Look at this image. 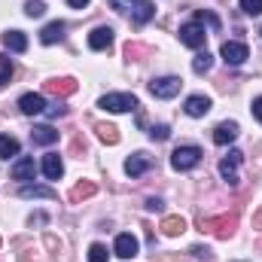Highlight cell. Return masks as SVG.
<instances>
[{"instance_id":"2e32d148","label":"cell","mask_w":262,"mask_h":262,"mask_svg":"<svg viewBox=\"0 0 262 262\" xmlns=\"http://www.w3.org/2000/svg\"><path fill=\"white\" fill-rule=\"evenodd\" d=\"M235 137H238V122H220V125L213 128V143H220V146L232 143Z\"/></svg>"},{"instance_id":"8992f818","label":"cell","mask_w":262,"mask_h":262,"mask_svg":"<svg viewBox=\"0 0 262 262\" xmlns=\"http://www.w3.org/2000/svg\"><path fill=\"white\" fill-rule=\"evenodd\" d=\"M183 89V79L180 76H162V79H152L149 82V92H152V98H174L177 92Z\"/></svg>"},{"instance_id":"836d02e7","label":"cell","mask_w":262,"mask_h":262,"mask_svg":"<svg viewBox=\"0 0 262 262\" xmlns=\"http://www.w3.org/2000/svg\"><path fill=\"white\" fill-rule=\"evenodd\" d=\"M250 110H253V116L262 122V98H253V107H250Z\"/></svg>"},{"instance_id":"4dcf8cb0","label":"cell","mask_w":262,"mask_h":262,"mask_svg":"<svg viewBox=\"0 0 262 262\" xmlns=\"http://www.w3.org/2000/svg\"><path fill=\"white\" fill-rule=\"evenodd\" d=\"M149 137H152V140H168V137H171V128H168V125H152V128H149Z\"/></svg>"},{"instance_id":"5b68a950","label":"cell","mask_w":262,"mask_h":262,"mask_svg":"<svg viewBox=\"0 0 262 262\" xmlns=\"http://www.w3.org/2000/svg\"><path fill=\"white\" fill-rule=\"evenodd\" d=\"M204 40H207V31H204L201 21H186V25L180 28V43H183V46H189V49H201Z\"/></svg>"},{"instance_id":"cb8c5ba5","label":"cell","mask_w":262,"mask_h":262,"mask_svg":"<svg viewBox=\"0 0 262 262\" xmlns=\"http://www.w3.org/2000/svg\"><path fill=\"white\" fill-rule=\"evenodd\" d=\"M12 156H18V140L12 134H0V159L9 162Z\"/></svg>"},{"instance_id":"3957f363","label":"cell","mask_w":262,"mask_h":262,"mask_svg":"<svg viewBox=\"0 0 262 262\" xmlns=\"http://www.w3.org/2000/svg\"><path fill=\"white\" fill-rule=\"evenodd\" d=\"M198 162H201V149L198 146H177L171 152V168L174 171H192Z\"/></svg>"},{"instance_id":"e0dca14e","label":"cell","mask_w":262,"mask_h":262,"mask_svg":"<svg viewBox=\"0 0 262 262\" xmlns=\"http://www.w3.org/2000/svg\"><path fill=\"white\" fill-rule=\"evenodd\" d=\"M61 37H64V21H49V25L40 31V43H46V46L58 43Z\"/></svg>"},{"instance_id":"484cf974","label":"cell","mask_w":262,"mask_h":262,"mask_svg":"<svg viewBox=\"0 0 262 262\" xmlns=\"http://www.w3.org/2000/svg\"><path fill=\"white\" fill-rule=\"evenodd\" d=\"M210 67H213V55H210L207 49H204V52H198L195 61H192V70H195V73H207Z\"/></svg>"},{"instance_id":"7a4b0ae2","label":"cell","mask_w":262,"mask_h":262,"mask_svg":"<svg viewBox=\"0 0 262 262\" xmlns=\"http://www.w3.org/2000/svg\"><path fill=\"white\" fill-rule=\"evenodd\" d=\"M98 107L101 110H110V113H128V110L137 107V98L128 95V92H113V95H104L98 101Z\"/></svg>"},{"instance_id":"4316f807","label":"cell","mask_w":262,"mask_h":262,"mask_svg":"<svg viewBox=\"0 0 262 262\" xmlns=\"http://www.w3.org/2000/svg\"><path fill=\"white\" fill-rule=\"evenodd\" d=\"M12 79V61H9V55H0V85H6Z\"/></svg>"},{"instance_id":"52a82bcc","label":"cell","mask_w":262,"mask_h":262,"mask_svg":"<svg viewBox=\"0 0 262 262\" xmlns=\"http://www.w3.org/2000/svg\"><path fill=\"white\" fill-rule=\"evenodd\" d=\"M241 159H244V152L229 149V156L220 162V174H223V180H226L229 186H238V165H241Z\"/></svg>"},{"instance_id":"e575fe53","label":"cell","mask_w":262,"mask_h":262,"mask_svg":"<svg viewBox=\"0 0 262 262\" xmlns=\"http://www.w3.org/2000/svg\"><path fill=\"white\" fill-rule=\"evenodd\" d=\"M67 113V107H61V104H55L52 110H49V116H64Z\"/></svg>"},{"instance_id":"30bf717a","label":"cell","mask_w":262,"mask_h":262,"mask_svg":"<svg viewBox=\"0 0 262 262\" xmlns=\"http://www.w3.org/2000/svg\"><path fill=\"white\" fill-rule=\"evenodd\" d=\"M34 174H37V165H34V159H31V156L15 159V165H12V180L28 183V180H34Z\"/></svg>"},{"instance_id":"1f68e13d","label":"cell","mask_w":262,"mask_h":262,"mask_svg":"<svg viewBox=\"0 0 262 262\" xmlns=\"http://www.w3.org/2000/svg\"><path fill=\"white\" fill-rule=\"evenodd\" d=\"M195 21H201V25H204V21H207V25H210V28H213V31H216V28H220V18H216V15H210V12H204V9H201V12H198V15H195Z\"/></svg>"},{"instance_id":"ac0fdd59","label":"cell","mask_w":262,"mask_h":262,"mask_svg":"<svg viewBox=\"0 0 262 262\" xmlns=\"http://www.w3.org/2000/svg\"><path fill=\"white\" fill-rule=\"evenodd\" d=\"M3 46H6L9 52H25V49H28V37H25L21 31H6V34H3Z\"/></svg>"},{"instance_id":"d6a6232c","label":"cell","mask_w":262,"mask_h":262,"mask_svg":"<svg viewBox=\"0 0 262 262\" xmlns=\"http://www.w3.org/2000/svg\"><path fill=\"white\" fill-rule=\"evenodd\" d=\"M125 55H128L131 61H137V55H143V46H137V43H128V46H125Z\"/></svg>"},{"instance_id":"6da1fadb","label":"cell","mask_w":262,"mask_h":262,"mask_svg":"<svg viewBox=\"0 0 262 262\" xmlns=\"http://www.w3.org/2000/svg\"><path fill=\"white\" fill-rule=\"evenodd\" d=\"M204 232H210L213 238H220V241H226V238H232L235 235V226H238V216L235 213H223V216H201V223H198Z\"/></svg>"},{"instance_id":"44dd1931","label":"cell","mask_w":262,"mask_h":262,"mask_svg":"<svg viewBox=\"0 0 262 262\" xmlns=\"http://www.w3.org/2000/svg\"><path fill=\"white\" fill-rule=\"evenodd\" d=\"M98 192V183H92V180H82V183H76L73 189H70V201L73 204H79L82 198H92Z\"/></svg>"},{"instance_id":"4fadbf2b","label":"cell","mask_w":262,"mask_h":262,"mask_svg":"<svg viewBox=\"0 0 262 262\" xmlns=\"http://www.w3.org/2000/svg\"><path fill=\"white\" fill-rule=\"evenodd\" d=\"M43 174H46L49 180H58V177L64 174V162H61L58 152H46V156H43Z\"/></svg>"},{"instance_id":"83f0119b","label":"cell","mask_w":262,"mask_h":262,"mask_svg":"<svg viewBox=\"0 0 262 262\" xmlns=\"http://www.w3.org/2000/svg\"><path fill=\"white\" fill-rule=\"evenodd\" d=\"M25 12H28L31 18H40V15L46 12V3H43V0H28V3H25Z\"/></svg>"},{"instance_id":"9a60e30c","label":"cell","mask_w":262,"mask_h":262,"mask_svg":"<svg viewBox=\"0 0 262 262\" xmlns=\"http://www.w3.org/2000/svg\"><path fill=\"white\" fill-rule=\"evenodd\" d=\"M146 168H149V156H146V152H134V156L125 159V174H128V177H140Z\"/></svg>"},{"instance_id":"ffe728a7","label":"cell","mask_w":262,"mask_h":262,"mask_svg":"<svg viewBox=\"0 0 262 262\" xmlns=\"http://www.w3.org/2000/svg\"><path fill=\"white\" fill-rule=\"evenodd\" d=\"M162 232H165L168 238H177V235L186 232V220H183V216H165V220H162Z\"/></svg>"},{"instance_id":"8fae6325","label":"cell","mask_w":262,"mask_h":262,"mask_svg":"<svg viewBox=\"0 0 262 262\" xmlns=\"http://www.w3.org/2000/svg\"><path fill=\"white\" fill-rule=\"evenodd\" d=\"M46 92H49V95H55V98H67V95H73V92H76V79H73V76L49 79V82H46Z\"/></svg>"},{"instance_id":"9c48e42d","label":"cell","mask_w":262,"mask_h":262,"mask_svg":"<svg viewBox=\"0 0 262 262\" xmlns=\"http://www.w3.org/2000/svg\"><path fill=\"white\" fill-rule=\"evenodd\" d=\"M137 247H140V244H137V238H134L131 232H122V235L116 238V244H113V250H116L119 259H134V256H137Z\"/></svg>"},{"instance_id":"277c9868","label":"cell","mask_w":262,"mask_h":262,"mask_svg":"<svg viewBox=\"0 0 262 262\" xmlns=\"http://www.w3.org/2000/svg\"><path fill=\"white\" fill-rule=\"evenodd\" d=\"M220 55H223V61L232 67L244 64L247 58H250V49L244 46V43H238V40H226L223 46H220Z\"/></svg>"},{"instance_id":"d4e9b609","label":"cell","mask_w":262,"mask_h":262,"mask_svg":"<svg viewBox=\"0 0 262 262\" xmlns=\"http://www.w3.org/2000/svg\"><path fill=\"white\" fill-rule=\"evenodd\" d=\"M152 12H156V9H152V3H149V0H137V6H134V21H137V25H143V21H149V18H152Z\"/></svg>"},{"instance_id":"f546056e","label":"cell","mask_w":262,"mask_h":262,"mask_svg":"<svg viewBox=\"0 0 262 262\" xmlns=\"http://www.w3.org/2000/svg\"><path fill=\"white\" fill-rule=\"evenodd\" d=\"M241 9L247 15H262V0H241Z\"/></svg>"},{"instance_id":"603a6c76","label":"cell","mask_w":262,"mask_h":262,"mask_svg":"<svg viewBox=\"0 0 262 262\" xmlns=\"http://www.w3.org/2000/svg\"><path fill=\"white\" fill-rule=\"evenodd\" d=\"M18 195L21 198H58V192L49 189V186H21Z\"/></svg>"},{"instance_id":"74e56055","label":"cell","mask_w":262,"mask_h":262,"mask_svg":"<svg viewBox=\"0 0 262 262\" xmlns=\"http://www.w3.org/2000/svg\"><path fill=\"white\" fill-rule=\"evenodd\" d=\"M146 207H149V210H159V207H162V201H159V198H149V201H146Z\"/></svg>"},{"instance_id":"ba28073f","label":"cell","mask_w":262,"mask_h":262,"mask_svg":"<svg viewBox=\"0 0 262 262\" xmlns=\"http://www.w3.org/2000/svg\"><path fill=\"white\" fill-rule=\"evenodd\" d=\"M18 107H21L25 116H40V113H46V98L37 95V92H28V95L18 98Z\"/></svg>"},{"instance_id":"5bb4252c","label":"cell","mask_w":262,"mask_h":262,"mask_svg":"<svg viewBox=\"0 0 262 262\" xmlns=\"http://www.w3.org/2000/svg\"><path fill=\"white\" fill-rule=\"evenodd\" d=\"M183 110H186L189 116H195V119L198 116H207V113H210V98H204V95H189Z\"/></svg>"},{"instance_id":"7c38bea8","label":"cell","mask_w":262,"mask_h":262,"mask_svg":"<svg viewBox=\"0 0 262 262\" xmlns=\"http://www.w3.org/2000/svg\"><path fill=\"white\" fill-rule=\"evenodd\" d=\"M110 43H113V31H110V28H95V31L89 34V49H95V52L110 49Z\"/></svg>"},{"instance_id":"d6986e66","label":"cell","mask_w":262,"mask_h":262,"mask_svg":"<svg viewBox=\"0 0 262 262\" xmlns=\"http://www.w3.org/2000/svg\"><path fill=\"white\" fill-rule=\"evenodd\" d=\"M31 140H34V143H40V146H49V143H55V140H58V131L52 128V125H37V128L31 131Z\"/></svg>"},{"instance_id":"d590c367","label":"cell","mask_w":262,"mask_h":262,"mask_svg":"<svg viewBox=\"0 0 262 262\" xmlns=\"http://www.w3.org/2000/svg\"><path fill=\"white\" fill-rule=\"evenodd\" d=\"M253 229H259V232H262V207L253 213Z\"/></svg>"},{"instance_id":"7402d4cb","label":"cell","mask_w":262,"mask_h":262,"mask_svg":"<svg viewBox=\"0 0 262 262\" xmlns=\"http://www.w3.org/2000/svg\"><path fill=\"white\" fill-rule=\"evenodd\" d=\"M95 131H98L101 143H107V146H116V143H119V128H116V125H110V122H98Z\"/></svg>"},{"instance_id":"8d00e7d4","label":"cell","mask_w":262,"mask_h":262,"mask_svg":"<svg viewBox=\"0 0 262 262\" xmlns=\"http://www.w3.org/2000/svg\"><path fill=\"white\" fill-rule=\"evenodd\" d=\"M67 3H70L73 9H85V6H89V0H67Z\"/></svg>"},{"instance_id":"f1b7e54d","label":"cell","mask_w":262,"mask_h":262,"mask_svg":"<svg viewBox=\"0 0 262 262\" xmlns=\"http://www.w3.org/2000/svg\"><path fill=\"white\" fill-rule=\"evenodd\" d=\"M89 262H107V247L104 244H92L89 247Z\"/></svg>"}]
</instances>
